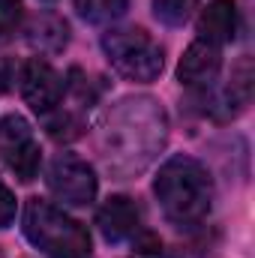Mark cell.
<instances>
[{"label":"cell","instance_id":"6da1fadb","mask_svg":"<svg viewBox=\"0 0 255 258\" xmlns=\"http://www.w3.org/2000/svg\"><path fill=\"white\" fill-rule=\"evenodd\" d=\"M153 192L159 198L162 213L180 225V228H192L198 225L213 204V177L210 171L192 159V156H171L156 180H153Z\"/></svg>","mask_w":255,"mask_h":258},{"label":"cell","instance_id":"7a4b0ae2","mask_svg":"<svg viewBox=\"0 0 255 258\" xmlns=\"http://www.w3.org/2000/svg\"><path fill=\"white\" fill-rule=\"evenodd\" d=\"M24 237L48 258H90V234L87 228L66 216L60 207L30 198L24 204Z\"/></svg>","mask_w":255,"mask_h":258},{"label":"cell","instance_id":"3957f363","mask_svg":"<svg viewBox=\"0 0 255 258\" xmlns=\"http://www.w3.org/2000/svg\"><path fill=\"white\" fill-rule=\"evenodd\" d=\"M102 51L108 57V63L114 66L123 78L129 81H153L159 78L162 66H165V51L159 48V42L150 39V33H144L141 27H120V30H108L102 36Z\"/></svg>","mask_w":255,"mask_h":258},{"label":"cell","instance_id":"277c9868","mask_svg":"<svg viewBox=\"0 0 255 258\" xmlns=\"http://www.w3.org/2000/svg\"><path fill=\"white\" fill-rule=\"evenodd\" d=\"M45 183L51 195L69 207H84L96 198V171L72 153H60L51 159L45 171Z\"/></svg>","mask_w":255,"mask_h":258},{"label":"cell","instance_id":"5b68a950","mask_svg":"<svg viewBox=\"0 0 255 258\" xmlns=\"http://www.w3.org/2000/svg\"><path fill=\"white\" fill-rule=\"evenodd\" d=\"M18 84H21L24 102H27L33 111H39V114L54 111V105H60L63 90H66L60 72L48 63V60H42V57L24 60L21 72H18Z\"/></svg>","mask_w":255,"mask_h":258},{"label":"cell","instance_id":"8992f818","mask_svg":"<svg viewBox=\"0 0 255 258\" xmlns=\"http://www.w3.org/2000/svg\"><path fill=\"white\" fill-rule=\"evenodd\" d=\"M96 225L102 231V237L108 243H123L129 237L138 234V225H141V210L138 204L126 198V195H111L99 213H96Z\"/></svg>","mask_w":255,"mask_h":258},{"label":"cell","instance_id":"52a82bcc","mask_svg":"<svg viewBox=\"0 0 255 258\" xmlns=\"http://www.w3.org/2000/svg\"><path fill=\"white\" fill-rule=\"evenodd\" d=\"M222 69V51L213 42L195 39L177 63V78L186 87H207Z\"/></svg>","mask_w":255,"mask_h":258},{"label":"cell","instance_id":"ba28073f","mask_svg":"<svg viewBox=\"0 0 255 258\" xmlns=\"http://www.w3.org/2000/svg\"><path fill=\"white\" fill-rule=\"evenodd\" d=\"M198 33L204 42L225 45L237 36V6L234 0H210L198 15Z\"/></svg>","mask_w":255,"mask_h":258},{"label":"cell","instance_id":"9c48e42d","mask_svg":"<svg viewBox=\"0 0 255 258\" xmlns=\"http://www.w3.org/2000/svg\"><path fill=\"white\" fill-rule=\"evenodd\" d=\"M24 33H27V42H30L33 48L48 51V54L60 51V48L66 45V39H69L66 21L57 18V15H51V12H42V15L30 18L27 27H24Z\"/></svg>","mask_w":255,"mask_h":258},{"label":"cell","instance_id":"30bf717a","mask_svg":"<svg viewBox=\"0 0 255 258\" xmlns=\"http://www.w3.org/2000/svg\"><path fill=\"white\" fill-rule=\"evenodd\" d=\"M75 9L90 24H108V21H117L126 12L129 0H75Z\"/></svg>","mask_w":255,"mask_h":258},{"label":"cell","instance_id":"8fae6325","mask_svg":"<svg viewBox=\"0 0 255 258\" xmlns=\"http://www.w3.org/2000/svg\"><path fill=\"white\" fill-rule=\"evenodd\" d=\"M3 159H6V165L15 171L18 180H33L36 171H39V144L30 138V141H24L21 147H15L12 153H6Z\"/></svg>","mask_w":255,"mask_h":258},{"label":"cell","instance_id":"7c38bea8","mask_svg":"<svg viewBox=\"0 0 255 258\" xmlns=\"http://www.w3.org/2000/svg\"><path fill=\"white\" fill-rule=\"evenodd\" d=\"M30 138H33V135H30V123H27L24 117H18V114L3 117V120H0V156L12 153L15 147H21V144L30 141Z\"/></svg>","mask_w":255,"mask_h":258},{"label":"cell","instance_id":"4fadbf2b","mask_svg":"<svg viewBox=\"0 0 255 258\" xmlns=\"http://www.w3.org/2000/svg\"><path fill=\"white\" fill-rule=\"evenodd\" d=\"M195 6L198 0H153V15L168 27H180L192 18Z\"/></svg>","mask_w":255,"mask_h":258},{"label":"cell","instance_id":"5bb4252c","mask_svg":"<svg viewBox=\"0 0 255 258\" xmlns=\"http://www.w3.org/2000/svg\"><path fill=\"white\" fill-rule=\"evenodd\" d=\"M12 219H15V195L0 183V228L12 225Z\"/></svg>","mask_w":255,"mask_h":258},{"label":"cell","instance_id":"9a60e30c","mask_svg":"<svg viewBox=\"0 0 255 258\" xmlns=\"http://www.w3.org/2000/svg\"><path fill=\"white\" fill-rule=\"evenodd\" d=\"M9 81H12V66L6 57H0V93L9 90Z\"/></svg>","mask_w":255,"mask_h":258},{"label":"cell","instance_id":"2e32d148","mask_svg":"<svg viewBox=\"0 0 255 258\" xmlns=\"http://www.w3.org/2000/svg\"><path fill=\"white\" fill-rule=\"evenodd\" d=\"M0 9H21V0H0Z\"/></svg>","mask_w":255,"mask_h":258}]
</instances>
